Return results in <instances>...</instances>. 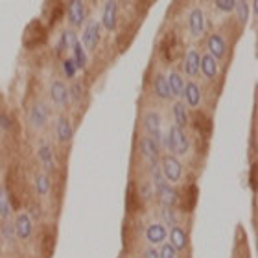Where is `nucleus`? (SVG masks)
Wrapping results in <instances>:
<instances>
[{"label":"nucleus","mask_w":258,"mask_h":258,"mask_svg":"<svg viewBox=\"0 0 258 258\" xmlns=\"http://www.w3.org/2000/svg\"><path fill=\"white\" fill-rule=\"evenodd\" d=\"M161 144H164V148L175 157H183L190 151L188 135H186L184 129L177 127V125H172V127L166 131V135H162Z\"/></svg>","instance_id":"nucleus-1"},{"label":"nucleus","mask_w":258,"mask_h":258,"mask_svg":"<svg viewBox=\"0 0 258 258\" xmlns=\"http://www.w3.org/2000/svg\"><path fill=\"white\" fill-rule=\"evenodd\" d=\"M161 172L162 177L166 179L168 183H179L181 177H183V164L179 161L177 157L168 153L161 159Z\"/></svg>","instance_id":"nucleus-2"},{"label":"nucleus","mask_w":258,"mask_h":258,"mask_svg":"<svg viewBox=\"0 0 258 258\" xmlns=\"http://www.w3.org/2000/svg\"><path fill=\"white\" fill-rule=\"evenodd\" d=\"M186 24H188V35L192 39H201L207 32V15H205L203 8H192L188 11V19H186Z\"/></svg>","instance_id":"nucleus-3"},{"label":"nucleus","mask_w":258,"mask_h":258,"mask_svg":"<svg viewBox=\"0 0 258 258\" xmlns=\"http://www.w3.org/2000/svg\"><path fill=\"white\" fill-rule=\"evenodd\" d=\"M102 24L98 21H91L89 24L85 26L83 33H81V41L80 43L85 46L87 52H92V50H96L98 43L102 41Z\"/></svg>","instance_id":"nucleus-4"},{"label":"nucleus","mask_w":258,"mask_h":258,"mask_svg":"<svg viewBox=\"0 0 258 258\" xmlns=\"http://www.w3.org/2000/svg\"><path fill=\"white\" fill-rule=\"evenodd\" d=\"M87 8L83 0H69L67 2V22L72 28H81L85 22Z\"/></svg>","instance_id":"nucleus-5"},{"label":"nucleus","mask_w":258,"mask_h":258,"mask_svg":"<svg viewBox=\"0 0 258 258\" xmlns=\"http://www.w3.org/2000/svg\"><path fill=\"white\" fill-rule=\"evenodd\" d=\"M102 28L105 32L113 33L118 28V2L116 0H105L102 10Z\"/></svg>","instance_id":"nucleus-6"},{"label":"nucleus","mask_w":258,"mask_h":258,"mask_svg":"<svg viewBox=\"0 0 258 258\" xmlns=\"http://www.w3.org/2000/svg\"><path fill=\"white\" fill-rule=\"evenodd\" d=\"M144 129H146V135L151 137V139L159 142H162V116L161 113H157V111H148L144 114Z\"/></svg>","instance_id":"nucleus-7"},{"label":"nucleus","mask_w":258,"mask_h":258,"mask_svg":"<svg viewBox=\"0 0 258 258\" xmlns=\"http://www.w3.org/2000/svg\"><path fill=\"white\" fill-rule=\"evenodd\" d=\"M207 50H209V54L212 55L216 61L223 59V57H225V54H227L225 37H223L221 33H218V32L210 33L209 39H207Z\"/></svg>","instance_id":"nucleus-8"},{"label":"nucleus","mask_w":258,"mask_h":258,"mask_svg":"<svg viewBox=\"0 0 258 258\" xmlns=\"http://www.w3.org/2000/svg\"><path fill=\"white\" fill-rule=\"evenodd\" d=\"M48 107L44 105L43 102L33 103L32 109H30V114H28V120H30V125L33 129H43L44 125L48 124Z\"/></svg>","instance_id":"nucleus-9"},{"label":"nucleus","mask_w":258,"mask_h":258,"mask_svg":"<svg viewBox=\"0 0 258 258\" xmlns=\"http://www.w3.org/2000/svg\"><path fill=\"white\" fill-rule=\"evenodd\" d=\"M48 94L55 107H64V105L69 103V87L64 85V81H61V80L52 81L48 89Z\"/></svg>","instance_id":"nucleus-10"},{"label":"nucleus","mask_w":258,"mask_h":258,"mask_svg":"<svg viewBox=\"0 0 258 258\" xmlns=\"http://www.w3.org/2000/svg\"><path fill=\"white\" fill-rule=\"evenodd\" d=\"M153 188H155L157 196H159V199H161V203L164 205V207H175V203H177V199H179V194H177V190L173 188V184H170L168 181H162V183L155 184Z\"/></svg>","instance_id":"nucleus-11"},{"label":"nucleus","mask_w":258,"mask_h":258,"mask_svg":"<svg viewBox=\"0 0 258 258\" xmlns=\"http://www.w3.org/2000/svg\"><path fill=\"white\" fill-rule=\"evenodd\" d=\"M32 231H33L32 216L28 214V212H21L15 220V238H19V240H22V242H26L28 238L32 236Z\"/></svg>","instance_id":"nucleus-12"},{"label":"nucleus","mask_w":258,"mask_h":258,"mask_svg":"<svg viewBox=\"0 0 258 258\" xmlns=\"http://www.w3.org/2000/svg\"><path fill=\"white\" fill-rule=\"evenodd\" d=\"M140 151H142V155H144L146 161L151 164V162L159 161V155H161V144L146 135V137L140 139Z\"/></svg>","instance_id":"nucleus-13"},{"label":"nucleus","mask_w":258,"mask_h":258,"mask_svg":"<svg viewBox=\"0 0 258 258\" xmlns=\"http://www.w3.org/2000/svg\"><path fill=\"white\" fill-rule=\"evenodd\" d=\"M218 72H220L218 61H216L209 52H205V54L199 57V74H203L207 80H216V78H218Z\"/></svg>","instance_id":"nucleus-14"},{"label":"nucleus","mask_w":258,"mask_h":258,"mask_svg":"<svg viewBox=\"0 0 258 258\" xmlns=\"http://www.w3.org/2000/svg\"><path fill=\"white\" fill-rule=\"evenodd\" d=\"M181 98L184 100V105L186 107H199V103H201V89L196 81H188V83H184V89H183V94Z\"/></svg>","instance_id":"nucleus-15"},{"label":"nucleus","mask_w":258,"mask_h":258,"mask_svg":"<svg viewBox=\"0 0 258 258\" xmlns=\"http://www.w3.org/2000/svg\"><path fill=\"white\" fill-rule=\"evenodd\" d=\"M55 137H57V140H59L61 144H67V142L72 140L74 127H72V122H70L69 116L61 114L59 118H57V122H55Z\"/></svg>","instance_id":"nucleus-16"},{"label":"nucleus","mask_w":258,"mask_h":258,"mask_svg":"<svg viewBox=\"0 0 258 258\" xmlns=\"http://www.w3.org/2000/svg\"><path fill=\"white\" fill-rule=\"evenodd\" d=\"M199 57H201V54H199L196 48H190L188 52L184 54L183 70L188 78H196V76H199Z\"/></svg>","instance_id":"nucleus-17"},{"label":"nucleus","mask_w":258,"mask_h":258,"mask_svg":"<svg viewBox=\"0 0 258 258\" xmlns=\"http://www.w3.org/2000/svg\"><path fill=\"white\" fill-rule=\"evenodd\" d=\"M37 157L39 161H41V166L44 168V172H54L55 170V161H54V151H52V146L43 142V144L39 146L37 150Z\"/></svg>","instance_id":"nucleus-18"},{"label":"nucleus","mask_w":258,"mask_h":258,"mask_svg":"<svg viewBox=\"0 0 258 258\" xmlns=\"http://www.w3.org/2000/svg\"><path fill=\"white\" fill-rule=\"evenodd\" d=\"M168 238L166 227L162 223H151L148 229H146V240L151 243V245H159V243H164V240Z\"/></svg>","instance_id":"nucleus-19"},{"label":"nucleus","mask_w":258,"mask_h":258,"mask_svg":"<svg viewBox=\"0 0 258 258\" xmlns=\"http://www.w3.org/2000/svg\"><path fill=\"white\" fill-rule=\"evenodd\" d=\"M232 13L236 15V21L240 22V26L245 28L249 24V21H251V15H253L251 0H236V6H234Z\"/></svg>","instance_id":"nucleus-20"},{"label":"nucleus","mask_w":258,"mask_h":258,"mask_svg":"<svg viewBox=\"0 0 258 258\" xmlns=\"http://www.w3.org/2000/svg\"><path fill=\"white\" fill-rule=\"evenodd\" d=\"M166 83H168V89H170V94H172L173 98H181L183 89H184V80L177 70H170V72H168Z\"/></svg>","instance_id":"nucleus-21"},{"label":"nucleus","mask_w":258,"mask_h":258,"mask_svg":"<svg viewBox=\"0 0 258 258\" xmlns=\"http://www.w3.org/2000/svg\"><path fill=\"white\" fill-rule=\"evenodd\" d=\"M151 87H153V94H155L159 100H162V102H166V100H170V98H172V94H170V89H168V83H166V76L161 74V72H159V74H155Z\"/></svg>","instance_id":"nucleus-22"},{"label":"nucleus","mask_w":258,"mask_h":258,"mask_svg":"<svg viewBox=\"0 0 258 258\" xmlns=\"http://www.w3.org/2000/svg\"><path fill=\"white\" fill-rule=\"evenodd\" d=\"M172 114H173V125H177L181 129L188 127V109H186V105L183 102L173 103Z\"/></svg>","instance_id":"nucleus-23"},{"label":"nucleus","mask_w":258,"mask_h":258,"mask_svg":"<svg viewBox=\"0 0 258 258\" xmlns=\"http://www.w3.org/2000/svg\"><path fill=\"white\" fill-rule=\"evenodd\" d=\"M168 236H170V245H172L175 251H183L186 247V232L181 229L179 225H173L168 232Z\"/></svg>","instance_id":"nucleus-24"},{"label":"nucleus","mask_w":258,"mask_h":258,"mask_svg":"<svg viewBox=\"0 0 258 258\" xmlns=\"http://www.w3.org/2000/svg\"><path fill=\"white\" fill-rule=\"evenodd\" d=\"M70 57L74 59L76 67H78V70L80 69H85L87 67V61H89V55H87V50L85 46L80 43V39L74 43V46H72V50H70Z\"/></svg>","instance_id":"nucleus-25"},{"label":"nucleus","mask_w":258,"mask_h":258,"mask_svg":"<svg viewBox=\"0 0 258 258\" xmlns=\"http://www.w3.org/2000/svg\"><path fill=\"white\" fill-rule=\"evenodd\" d=\"M33 184H35V192L39 194V196H48L50 188H52V183H50V177L46 172H39L37 175H35V179H33Z\"/></svg>","instance_id":"nucleus-26"},{"label":"nucleus","mask_w":258,"mask_h":258,"mask_svg":"<svg viewBox=\"0 0 258 258\" xmlns=\"http://www.w3.org/2000/svg\"><path fill=\"white\" fill-rule=\"evenodd\" d=\"M78 41V35H76L74 30H64L61 33V39H59V46H57V52H64V50H72L74 43Z\"/></svg>","instance_id":"nucleus-27"},{"label":"nucleus","mask_w":258,"mask_h":258,"mask_svg":"<svg viewBox=\"0 0 258 258\" xmlns=\"http://www.w3.org/2000/svg\"><path fill=\"white\" fill-rule=\"evenodd\" d=\"M10 214H11V205H10V198H8V190L2 186L0 188V218L8 220Z\"/></svg>","instance_id":"nucleus-28"},{"label":"nucleus","mask_w":258,"mask_h":258,"mask_svg":"<svg viewBox=\"0 0 258 258\" xmlns=\"http://www.w3.org/2000/svg\"><path fill=\"white\" fill-rule=\"evenodd\" d=\"M162 220L166 221L168 225L173 227V225H177V214H175V210H173V207H164L162 205Z\"/></svg>","instance_id":"nucleus-29"},{"label":"nucleus","mask_w":258,"mask_h":258,"mask_svg":"<svg viewBox=\"0 0 258 258\" xmlns=\"http://www.w3.org/2000/svg\"><path fill=\"white\" fill-rule=\"evenodd\" d=\"M236 6V0H214V8L220 13H232Z\"/></svg>","instance_id":"nucleus-30"},{"label":"nucleus","mask_w":258,"mask_h":258,"mask_svg":"<svg viewBox=\"0 0 258 258\" xmlns=\"http://www.w3.org/2000/svg\"><path fill=\"white\" fill-rule=\"evenodd\" d=\"M63 72L69 80H74L76 78V74H78V67H76V63H74L72 57H67V59L63 61Z\"/></svg>","instance_id":"nucleus-31"},{"label":"nucleus","mask_w":258,"mask_h":258,"mask_svg":"<svg viewBox=\"0 0 258 258\" xmlns=\"http://www.w3.org/2000/svg\"><path fill=\"white\" fill-rule=\"evenodd\" d=\"M157 253H159V258H177V251L170 243H162L161 251H157Z\"/></svg>","instance_id":"nucleus-32"},{"label":"nucleus","mask_w":258,"mask_h":258,"mask_svg":"<svg viewBox=\"0 0 258 258\" xmlns=\"http://www.w3.org/2000/svg\"><path fill=\"white\" fill-rule=\"evenodd\" d=\"M2 234H4L6 242H13V238H15V223L4 221V227H2Z\"/></svg>","instance_id":"nucleus-33"},{"label":"nucleus","mask_w":258,"mask_h":258,"mask_svg":"<svg viewBox=\"0 0 258 258\" xmlns=\"http://www.w3.org/2000/svg\"><path fill=\"white\" fill-rule=\"evenodd\" d=\"M140 196L144 199H151L153 198V194H155V188H153V183L151 181H146V183L140 184Z\"/></svg>","instance_id":"nucleus-34"},{"label":"nucleus","mask_w":258,"mask_h":258,"mask_svg":"<svg viewBox=\"0 0 258 258\" xmlns=\"http://www.w3.org/2000/svg\"><path fill=\"white\" fill-rule=\"evenodd\" d=\"M81 96H83V91H81V85L80 83H74V85L69 89V100H72V102H80Z\"/></svg>","instance_id":"nucleus-35"},{"label":"nucleus","mask_w":258,"mask_h":258,"mask_svg":"<svg viewBox=\"0 0 258 258\" xmlns=\"http://www.w3.org/2000/svg\"><path fill=\"white\" fill-rule=\"evenodd\" d=\"M144 258H159V253H157L153 247H150L144 251Z\"/></svg>","instance_id":"nucleus-36"},{"label":"nucleus","mask_w":258,"mask_h":258,"mask_svg":"<svg viewBox=\"0 0 258 258\" xmlns=\"http://www.w3.org/2000/svg\"><path fill=\"white\" fill-rule=\"evenodd\" d=\"M0 125H2L4 129L10 127V124H8V118H6V116H0Z\"/></svg>","instance_id":"nucleus-37"}]
</instances>
